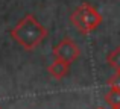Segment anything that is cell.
Masks as SVG:
<instances>
[{"mask_svg":"<svg viewBox=\"0 0 120 109\" xmlns=\"http://www.w3.org/2000/svg\"><path fill=\"white\" fill-rule=\"evenodd\" d=\"M47 36V29L34 17L27 14L11 29V38L17 41L24 50L30 52L37 49Z\"/></svg>","mask_w":120,"mask_h":109,"instance_id":"1","label":"cell"},{"mask_svg":"<svg viewBox=\"0 0 120 109\" xmlns=\"http://www.w3.org/2000/svg\"><path fill=\"white\" fill-rule=\"evenodd\" d=\"M73 26L79 30L81 33L87 35V33L96 30L102 23V15L90 5V3H82L78 6L76 11L71 14L70 17Z\"/></svg>","mask_w":120,"mask_h":109,"instance_id":"2","label":"cell"},{"mask_svg":"<svg viewBox=\"0 0 120 109\" xmlns=\"http://www.w3.org/2000/svg\"><path fill=\"white\" fill-rule=\"evenodd\" d=\"M52 53L55 56V59H62V61L71 64V62H75L79 58L81 50H79V46H78L73 39L64 38L61 42H58V44L53 47Z\"/></svg>","mask_w":120,"mask_h":109,"instance_id":"3","label":"cell"},{"mask_svg":"<svg viewBox=\"0 0 120 109\" xmlns=\"http://www.w3.org/2000/svg\"><path fill=\"white\" fill-rule=\"evenodd\" d=\"M68 70H70V64L65 62V61H62V59H55V61L47 67L49 74L56 80L64 79V77L68 74Z\"/></svg>","mask_w":120,"mask_h":109,"instance_id":"4","label":"cell"},{"mask_svg":"<svg viewBox=\"0 0 120 109\" xmlns=\"http://www.w3.org/2000/svg\"><path fill=\"white\" fill-rule=\"evenodd\" d=\"M106 62H108L116 71H120V47L109 52L108 56H106Z\"/></svg>","mask_w":120,"mask_h":109,"instance_id":"5","label":"cell"},{"mask_svg":"<svg viewBox=\"0 0 120 109\" xmlns=\"http://www.w3.org/2000/svg\"><path fill=\"white\" fill-rule=\"evenodd\" d=\"M105 102L109 105L111 108L114 106H120V91H116V89H109L105 94Z\"/></svg>","mask_w":120,"mask_h":109,"instance_id":"6","label":"cell"},{"mask_svg":"<svg viewBox=\"0 0 120 109\" xmlns=\"http://www.w3.org/2000/svg\"><path fill=\"white\" fill-rule=\"evenodd\" d=\"M108 86H109V89L120 91V71H116V74H112L108 79Z\"/></svg>","mask_w":120,"mask_h":109,"instance_id":"7","label":"cell"},{"mask_svg":"<svg viewBox=\"0 0 120 109\" xmlns=\"http://www.w3.org/2000/svg\"><path fill=\"white\" fill-rule=\"evenodd\" d=\"M112 109H120V106H114V108H112Z\"/></svg>","mask_w":120,"mask_h":109,"instance_id":"8","label":"cell"},{"mask_svg":"<svg viewBox=\"0 0 120 109\" xmlns=\"http://www.w3.org/2000/svg\"><path fill=\"white\" fill-rule=\"evenodd\" d=\"M97 109H103V108H97Z\"/></svg>","mask_w":120,"mask_h":109,"instance_id":"9","label":"cell"},{"mask_svg":"<svg viewBox=\"0 0 120 109\" xmlns=\"http://www.w3.org/2000/svg\"><path fill=\"white\" fill-rule=\"evenodd\" d=\"M0 109H2V108H0Z\"/></svg>","mask_w":120,"mask_h":109,"instance_id":"10","label":"cell"}]
</instances>
